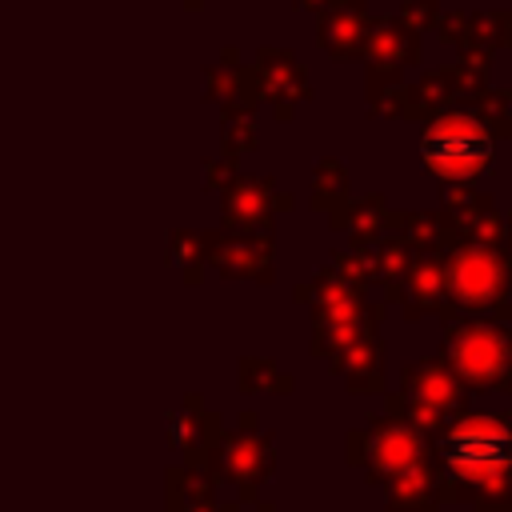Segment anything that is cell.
<instances>
[{"instance_id": "cell-2", "label": "cell", "mask_w": 512, "mask_h": 512, "mask_svg": "<svg viewBox=\"0 0 512 512\" xmlns=\"http://www.w3.org/2000/svg\"><path fill=\"white\" fill-rule=\"evenodd\" d=\"M424 164L444 180H468L480 176L492 160V136L468 120V116H444L436 120L420 140Z\"/></svg>"}, {"instance_id": "cell-3", "label": "cell", "mask_w": 512, "mask_h": 512, "mask_svg": "<svg viewBox=\"0 0 512 512\" xmlns=\"http://www.w3.org/2000/svg\"><path fill=\"white\" fill-rule=\"evenodd\" d=\"M500 288V264L488 252H464L452 264V292L464 304H484Z\"/></svg>"}, {"instance_id": "cell-1", "label": "cell", "mask_w": 512, "mask_h": 512, "mask_svg": "<svg viewBox=\"0 0 512 512\" xmlns=\"http://www.w3.org/2000/svg\"><path fill=\"white\" fill-rule=\"evenodd\" d=\"M444 464L464 480L500 484L508 472V428L500 416H468L444 436Z\"/></svg>"}]
</instances>
